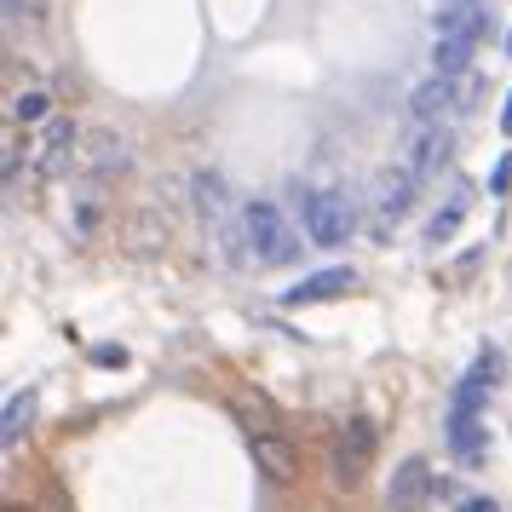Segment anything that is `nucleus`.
Wrapping results in <instances>:
<instances>
[{"label":"nucleus","mask_w":512,"mask_h":512,"mask_svg":"<svg viewBox=\"0 0 512 512\" xmlns=\"http://www.w3.org/2000/svg\"><path fill=\"white\" fill-rule=\"evenodd\" d=\"M501 386V346H484L472 357V369L455 380L449 392V415H443V443L449 455L466 466H478L489 455V438H484V409H489V392Z\"/></svg>","instance_id":"f257e3e1"},{"label":"nucleus","mask_w":512,"mask_h":512,"mask_svg":"<svg viewBox=\"0 0 512 512\" xmlns=\"http://www.w3.org/2000/svg\"><path fill=\"white\" fill-rule=\"evenodd\" d=\"M225 242H231V259L236 265H254V271H277V265H294L300 259V248H311V242H300V225L288 219V213L271 202V196H254V202H242V213H236L231 231H219Z\"/></svg>","instance_id":"f03ea898"},{"label":"nucleus","mask_w":512,"mask_h":512,"mask_svg":"<svg viewBox=\"0 0 512 512\" xmlns=\"http://www.w3.org/2000/svg\"><path fill=\"white\" fill-rule=\"evenodd\" d=\"M300 231L311 248H346L357 236V202L346 190H300Z\"/></svg>","instance_id":"7ed1b4c3"},{"label":"nucleus","mask_w":512,"mask_h":512,"mask_svg":"<svg viewBox=\"0 0 512 512\" xmlns=\"http://www.w3.org/2000/svg\"><path fill=\"white\" fill-rule=\"evenodd\" d=\"M374 455H380V426H374L369 415H351L346 426L334 432V443H328V478H334V489L363 484L374 472Z\"/></svg>","instance_id":"20e7f679"},{"label":"nucleus","mask_w":512,"mask_h":512,"mask_svg":"<svg viewBox=\"0 0 512 512\" xmlns=\"http://www.w3.org/2000/svg\"><path fill=\"white\" fill-rule=\"evenodd\" d=\"M443 478L432 472L426 455H409V461L392 466V478H386V512H426L432 507V495H443Z\"/></svg>","instance_id":"39448f33"},{"label":"nucleus","mask_w":512,"mask_h":512,"mask_svg":"<svg viewBox=\"0 0 512 512\" xmlns=\"http://www.w3.org/2000/svg\"><path fill=\"white\" fill-rule=\"evenodd\" d=\"M409 116H415V127H443L449 116H461V81H443V75L420 81L409 93Z\"/></svg>","instance_id":"423d86ee"},{"label":"nucleus","mask_w":512,"mask_h":512,"mask_svg":"<svg viewBox=\"0 0 512 512\" xmlns=\"http://www.w3.org/2000/svg\"><path fill=\"white\" fill-rule=\"evenodd\" d=\"M449 150H455V133H449V121L443 127H415V139H409V173H415L420 185H432L443 167H449Z\"/></svg>","instance_id":"0eeeda50"},{"label":"nucleus","mask_w":512,"mask_h":512,"mask_svg":"<svg viewBox=\"0 0 512 512\" xmlns=\"http://www.w3.org/2000/svg\"><path fill=\"white\" fill-rule=\"evenodd\" d=\"M351 265H328V271H311V277H300L294 288H282V311H300V305H323V300H340L351 288Z\"/></svg>","instance_id":"6e6552de"},{"label":"nucleus","mask_w":512,"mask_h":512,"mask_svg":"<svg viewBox=\"0 0 512 512\" xmlns=\"http://www.w3.org/2000/svg\"><path fill=\"white\" fill-rule=\"evenodd\" d=\"M420 196V179L409 167H386L380 179H374V213H380V225H397V219H409Z\"/></svg>","instance_id":"1a4fd4ad"},{"label":"nucleus","mask_w":512,"mask_h":512,"mask_svg":"<svg viewBox=\"0 0 512 512\" xmlns=\"http://www.w3.org/2000/svg\"><path fill=\"white\" fill-rule=\"evenodd\" d=\"M190 196H196V213L208 219L213 231H231V225H236V213H242V208L231 202V185H225V179H219L213 167H202V173L190 179Z\"/></svg>","instance_id":"9d476101"},{"label":"nucleus","mask_w":512,"mask_h":512,"mask_svg":"<svg viewBox=\"0 0 512 512\" xmlns=\"http://www.w3.org/2000/svg\"><path fill=\"white\" fill-rule=\"evenodd\" d=\"M127 139H116V133H87V150H81V173L93 179V185H104V179H116V173H127Z\"/></svg>","instance_id":"9b49d317"},{"label":"nucleus","mask_w":512,"mask_h":512,"mask_svg":"<svg viewBox=\"0 0 512 512\" xmlns=\"http://www.w3.org/2000/svg\"><path fill=\"white\" fill-rule=\"evenodd\" d=\"M81 127H75V121H47V133H41V156H35V167H41V173H64V167H75L81 162Z\"/></svg>","instance_id":"f8f14e48"},{"label":"nucleus","mask_w":512,"mask_h":512,"mask_svg":"<svg viewBox=\"0 0 512 512\" xmlns=\"http://www.w3.org/2000/svg\"><path fill=\"white\" fill-rule=\"evenodd\" d=\"M248 455H254V466L271 484H294V478H300V455H294L277 432H248Z\"/></svg>","instance_id":"ddd939ff"},{"label":"nucleus","mask_w":512,"mask_h":512,"mask_svg":"<svg viewBox=\"0 0 512 512\" xmlns=\"http://www.w3.org/2000/svg\"><path fill=\"white\" fill-rule=\"evenodd\" d=\"M472 47H478V29L438 35V41H432V75H443V81H466V70H472Z\"/></svg>","instance_id":"4468645a"},{"label":"nucleus","mask_w":512,"mask_h":512,"mask_svg":"<svg viewBox=\"0 0 512 512\" xmlns=\"http://www.w3.org/2000/svg\"><path fill=\"white\" fill-rule=\"evenodd\" d=\"M29 420H35V392H6V415H0V443L6 449H18L29 432Z\"/></svg>","instance_id":"2eb2a0df"},{"label":"nucleus","mask_w":512,"mask_h":512,"mask_svg":"<svg viewBox=\"0 0 512 512\" xmlns=\"http://www.w3.org/2000/svg\"><path fill=\"white\" fill-rule=\"evenodd\" d=\"M466 208H472V190H455L449 202H443L438 213H432V225H426V242H449V236L461 231V219H466Z\"/></svg>","instance_id":"dca6fc26"},{"label":"nucleus","mask_w":512,"mask_h":512,"mask_svg":"<svg viewBox=\"0 0 512 512\" xmlns=\"http://www.w3.org/2000/svg\"><path fill=\"white\" fill-rule=\"evenodd\" d=\"M12 121H24V127H41V121H52V93H41V87L12 93Z\"/></svg>","instance_id":"f3484780"},{"label":"nucleus","mask_w":512,"mask_h":512,"mask_svg":"<svg viewBox=\"0 0 512 512\" xmlns=\"http://www.w3.org/2000/svg\"><path fill=\"white\" fill-rule=\"evenodd\" d=\"M455 512H501V501H495V495H478V489H466V495H455Z\"/></svg>","instance_id":"a211bd4d"},{"label":"nucleus","mask_w":512,"mask_h":512,"mask_svg":"<svg viewBox=\"0 0 512 512\" xmlns=\"http://www.w3.org/2000/svg\"><path fill=\"white\" fill-rule=\"evenodd\" d=\"M35 6L41 0H6V24H35Z\"/></svg>","instance_id":"6ab92c4d"},{"label":"nucleus","mask_w":512,"mask_h":512,"mask_svg":"<svg viewBox=\"0 0 512 512\" xmlns=\"http://www.w3.org/2000/svg\"><path fill=\"white\" fill-rule=\"evenodd\" d=\"M93 363H104V369H121V363H127V351H121V346H93Z\"/></svg>","instance_id":"aec40b11"},{"label":"nucleus","mask_w":512,"mask_h":512,"mask_svg":"<svg viewBox=\"0 0 512 512\" xmlns=\"http://www.w3.org/2000/svg\"><path fill=\"white\" fill-rule=\"evenodd\" d=\"M512 179V156H501V167H495V179H489V190H507Z\"/></svg>","instance_id":"412c9836"},{"label":"nucleus","mask_w":512,"mask_h":512,"mask_svg":"<svg viewBox=\"0 0 512 512\" xmlns=\"http://www.w3.org/2000/svg\"><path fill=\"white\" fill-rule=\"evenodd\" d=\"M501 133L512 139V93H507V110H501Z\"/></svg>","instance_id":"4be33fe9"},{"label":"nucleus","mask_w":512,"mask_h":512,"mask_svg":"<svg viewBox=\"0 0 512 512\" xmlns=\"http://www.w3.org/2000/svg\"><path fill=\"white\" fill-rule=\"evenodd\" d=\"M507 58H512V35H507Z\"/></svg>","instance_id":"5701e85b"},{"label":"nucleus","mask_w":512,"mask_h":512,"mask_svg":"<svg viewBox=\"0 0 512 512\" xmlns=\"http://www.w3.org/2000/svg\"><path fill=\"white\" fill-rule=\"evenodd\" d=\"M472 6H484V0H472Z\"/></svg>","instance_id":"b1692460"}]
</instances>
